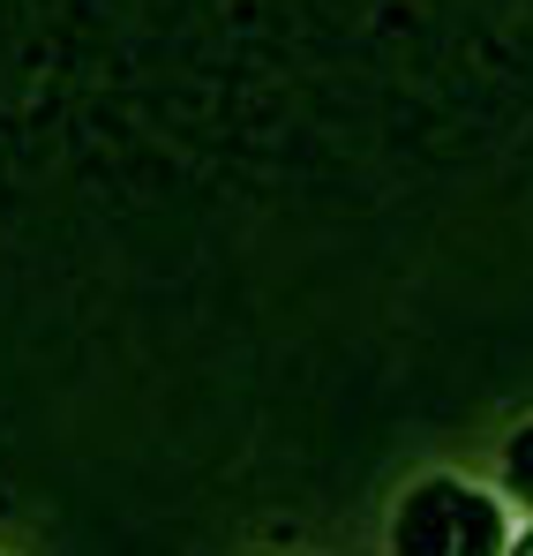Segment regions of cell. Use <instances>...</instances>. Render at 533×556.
Masks as SVG:
<instances>
[{
    "label": "cell",
    "mask_w": 533,
    "mask_h": 556,
    "mask_svg": "<svg viewBox=\"0 0 533 556\" xmlns=\"http://www.w3.org/2000/svg\"><path fill=\"white\" fill-rule=\"evenodd\" d=\"M504 556H533V534H519V542H511V549H504Z\"/></svg>",
    "instance_id": "4"
},
{
    "label": "cell",
    "mask_w": 533,
    "mask_h": 556,
    "mask_svg": "<svg viewBox=\"0 0 533 556\" xmlns=\"http://www.w3.org/2000/svg\"><path fill=\"white\" fill-rule=\"evenodd\" d=\"M511 489H533V429L511 437Z\"/></svg>",
    "instance_id": "3"
},
{
    "label": "cell",
    "mask_w": 533,
    "mask_h": 556,
    "mask_svg": "<svg viewBox=\"0 0 533 556\" xmlns=\"http://www.w3.org/2000/svg\"><path fill=\"white\" fill-rule=\"evenodd\" d=\"M450 519H458V481H421L398 511V556H450Z\"/></svg>",
    "instance_id": "1"
},
{
    "label": "cell",
    "mask_w": 533,
    "mask_h": 556,
    "mask_svg": "<svg viewBox=\"0 0 533 556\" xmlns=\"http://www.w3.org/2000/svg\"><path fill=\"white\" fill-rule=\"evenodd\" d=\"M504 504L481 489H458V519H450V556H504Z\"/></svg>",
    "instance_id": "2"
}]
</instances>
